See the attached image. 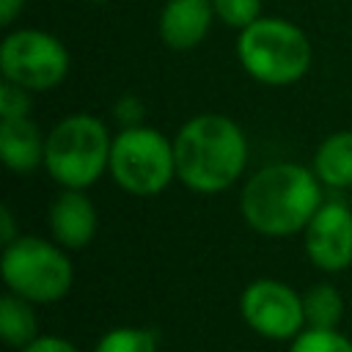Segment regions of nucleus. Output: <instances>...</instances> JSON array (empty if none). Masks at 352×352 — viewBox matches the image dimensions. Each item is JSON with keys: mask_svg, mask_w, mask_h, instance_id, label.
Instances as JSON below:
<instances>
[{"mask_svg": "<svg viewBox=\"0 0 352 352\" xmlns=\"http://www.w3.org/2000/svg\"><path fill=\"white\" fill-rule=\"evenodd\" d=\"M314 168L300 162H270L248 176L239 198L245 223L264 236H292L305 231L324 204Z\"/></svg>", "mask_w": 352, "mask_h": 352, "instance_id": "2", "label": "nucleus"}, {"mask_svg": "<svg viewBox=\"0 0 352 352\" xmlns=\"http://www.w3.org/2000/svg\"><path fill=\"white\" fill-rule=\"evenodd\" d=\"M44 148L47 135H41V126L30 118H0V160L14 173H33L38 165H44Z\"/></svg>", "mask_w": 352, "mask_h": 352, "instance_id": "12", "label": "nucleus"}, {"mask_svg": "<svg viewBox=\"0 0 352 352\" xmlns=\"http://www.w3.org/2000/svg\"><path fill=\"white\" fill-rule=\"evenodd\" d=\"M99 226V214L94 201L88 198L85 190H66L55 195L50 206V234L52 242H58L66 250H80L85 248Z\"/></svg>", "mask_w": 352, "mask_h": 352, "instance_id": "10", "label": "nucleus"}, {"mask_svg": "<svg viewBox=\"0 0 352 352\" xmlns=\"http://www.w3.org/2000/svg\"><path fill=\"white\" fill-rule=\"evenodd\" d=\"M113 138L102 118L72 113L47 132L44 168L66 190H88L110 170Z\"/></svg>", "mask_w": 352, "mask_h": 352, "instance_id": "4", "label": "nucleus"}, {"mask_svg": "<svg viewBox=\"0 0 352 352\" xmlns=\"http://www.w3.org/2000/svg\"><path fill=\"white\" fill-rule=\"evenodd\" d=\"M302 245L314 267L341 272L352 264V209L341 198L324 201L302 231Z\"/></svg>", "mask_w": 352, "mask_h": 352, "instance_id": "9", "label": "nucleus"}, {"mask_svg": "<svg viewBox=\"0 0 352 352\" xmlns=\"http://www.w3.org/2000/svg\"><path fill=\"white\" fill-rule=\"evenodd\" d=\"M0 336L8 346L25 349L30 341L38 338V322L33 314V302L16 297V294H3L0 300Z\"/></svg>", "mask_w": 352, "mask_h": 352, "instance_id": "14", "label": "nucleus"}, {"mask_svg": "<svg viewBox=\"0 0 352 352\" xmlns=\"http://www.w3.org/2000/svg\"><path fill=\"white\" fill-rule=\"evenodd\" d=\"M30 116V91L14 82L0 85V118H22Z\"/></svg>", "mask_w": 352, "mask_h": 352, "instance_id": "19", "label": "nucleus"}, {"mask_svg": "<svg viewBox=\"0 0 352 352\" xmlns=\"http://www.w3.org/2000/svg\"><path fill=\"white\" fill-rule=\"evenodd\" d=\"M212 8H214V16L234 28L236 33L245 30L248 25H253L261 14V0H212Z\"/></svg>", "mask_w": 352, "mask_h": 352, "instance_id": "18", "label": "nucleus"}, {"mask_svg": "<svg viewBox=\"0 0 352 352\" xmlns=\"http://www.w3.org/2000/svg\"><path fill=\"white\" fill-rule=\"evenodd\" d=\"M19 352H80L72 341L60 338V336H38L36 341H30L25 349Z\"/></svg>", "mask_w": 352, "mask_h": 352, "instance_id": "20", "label": "nucleus"}, {"mask_svg": "<svg viewBox=\"0 0 352 352\" xmlns=\"http://www.w3.org/2000/svg\"><path fill=\"white\" fill-rule=\"evenodd\" d=\"M22 8H25V0H0V25L11 28L22 14Z\"/></svg>", "mask_w": 352, "mask_h": 352, "instance_id": "22", "label": "nucleus"}, {"mask_svg": "<svg viewBox=\"0 0 352 352\" xmlns=\"http://www.w3.org/2000/svg\"><path fill=\"white\" fill-rule=\"evenodd\" d=\"M289 352H352V341L338 330L305 327L289 346Z\"/></svg>", "mask_w": 352, "mask_h": 352, "instance_id": "17", "label": "nucleus"}, {"mask_svg": "<svg viewBox=\"0 0 352 352\" xmlns=\"http://www.w3.org/2000/svg\"><path fill=\"white\" fill-rule=\"evenodd\" d=\"M0 272L8 292L33 305L63 300L74 280L66 248L33 234H19L14 242L3 245Z\"/></svg>", "mask_w": 352, "mask_h": 352, "instance_id": "5", "label": "nucleus"}, {"mask_svg": "<svg viewBox=\"0 0 352 352\" xmlns=\"http://www.w3.org/2000/svg\"><path fill=\"white\" fill-rule=\"evenodd\" d=\"M314 173L330 190L352 187V129H338L316 146Z\"/></svg>", "mask_w": 352, "mask_h": 352, "instance_id": "13", "label": "nucleus"}, {"mask_svg": "<svg viewBox=\"0 0 352 352\" xmlns=\"http://www.w3.org/2000/svg\"><path fill=\"white\" fill-rule=\"evenodd\" d=\"M116 118L121 121V129L126 126H140V118H143V107L135 96H124L118 104H116Z\"/></svg>", "mask_w": 352, "mask_h": 352, "instance_id": "21", "label": "nucleus"}, {"mask_svg": "<svg viewBox=\"0 0 352 352\" xmlns=\"http://www.w3.org/2000/svg\"><path fill=\"white\" fill-rule=\"evenodd\" d=\"M107 173L129 195H160L176 179L173 138L146 124L118 129L113 135Z\"/></svg>", "mask_w": 352, "mask_h": 352, "instance_id": "6", "label": "nucleus"}, {"mask_svg": "<svg viewBox=\"0 0 352 352\" xmlns=\"http://www.w3.org/2000/svg\"><path fill=\"white\" fill-rule=\"evenodd\" d=\"M239 66L264 85L280 88L305 77L311 69V38L308 33L283 16H258L236 36Z\"/></svg>", "mask_w": 352, "mask_h": 352, "instance_id": "3", "label": "nucleus"}, {"mask_svg": "<svg viewBox=\"0 0 352 352\" xmlns=\"http://www.w3.org/2000/svg\"><path fill=\"white\" fill-rule=\"evenodd\" d=\"M214 19L217 16L212 0H165L160 11L157 33L168 50L187 52L206 38Z\"/></svg>", "mask_w": 352, "mask_h": 352, "instance_id": "11", "label": "nucleus"}, {"mask_svg": "<svg viewBox=\"0 0 352 352\" xmlns=\"http://www.w3.org/2000/svg\"><path fill=\"white\" fill-rule=\"evenodd\" d=\"M94 352H157V338L146 327H113L96 341Z\"/></svg>", "mask_w": 352, "mask_h": 352, "instance_id": "16", "label": "nucleus"}, {"mask_svg": "<svg viewBox=\"0 0 352 352\" xmlns=\"http://www.w3.org/2000/svg\"><path fill=\"white\" fill-rule=\"evenodd\" d=\"M19 234H16V226H14V214H11V209L8 206H0V239H3V245H8V242H14Z\"/></svg>", "mask_w": 352, "mask_h": 352, "instance_id": "23", "label": "nucleus"}, {"mask_svg": "<svg viewBox=\"0 0 352 352\" xmlns=\"http://www.w3.org/2000/svg\"><path fill=\"white\" fill-rule=\"evenodd\" d=\"M302 311H305V327L336 330L344 316L341 292L333 283H314L302 294Z\"/></svg>", "mask_w": 352, "mask_h": 352, "instance_id": "15", "label": "nucleus"}, {"mask_svg": "<svg viewBox=\"0 0 352 352\" xmlns=\"http://www.w3.org/2000/svg\"><path fill=\"white\" fill-rule=\"evenodd\" d=\"M239 311L253 333L272 341L297 338L305 327L302 294L275 278H258L248 283L239 297Z\"/></svg>", "mask_w": 352, "mask_h": 352, "instance_id": "8", "label": "nucleus"}, {"mask_svg": "<svg viewBox=\"0 0 352 352\" xmlns=\"http://www.w3.org/2000/svg\"><path fill=\"white\" fill-rule=\"evenodd\" d=\"M0 74L30 94L52 91L69 74V50L47 30L16 28L0 44Z\"/></svg>", "mask_w": 352, "mask_h": 352, "instance_id": "7", "label": "nucleus"}, {"mask_svg": "<svg viewBox=\"0 0 352 352\" xmlns=\"http://www.w3.org/2000/svg\"><path fill=\"white\" fill-rule=\"evenodd\" d=\"M176 179L201 195H214L239 182L248 168L242 126L220 113H198L173 135Z\"/></svg>", "mask_w": 352, "mask_h": 352, "instance_id": "1", "label": "nucleus"}]
</instances>
